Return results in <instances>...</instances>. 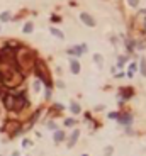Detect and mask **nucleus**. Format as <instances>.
<instances>
[{
    "instance_id": "nucleus-14",
    "label": "nucleus",
    "mask_w": 146,
    "mask_h": 156,
    "mask_svg": "<svg viewBox=\"0 0 146 156\" xmlns=\"http://www.w3.org/2000/svg\"><path fill=\"white\" fill-rule=\"evenodd\" d=\"M94 59H95V63H99V65H102V61H104L100 54H95V56H94Z\"/></svg>"
},
{
    "instance_id": "nucleus-5",
    "label": "nucleus",
    "mask_w": 146,
    "mask_h": 156,
    "mask_svg": "<svg viewBox=\"0 0 146 156\" xmlns=\"http://www.w3.org/2000/svg\"><path fill=\"white\" fill-rule=\"evenodd\" d=\"M5 131H7V132H16V131H19V122H16V120L7 122V124H5Z\"/></svg>"
},
{
    "instance_id": "nucleus-16",
    "label": "nucleus",
    "mask_w": 146,
    "mask_h": 156,
    "mask_svg": "<svg viewBox=\"0 0 146 156\" xmlns=\"http://www.w3.org/2000/svg\"><path fill=\"white\" fill-rule=\"evenodd\" d=\"M2 88H4V83H2V82H0V92H2Z\"/></svg>"
},
{
    "instance_id": "nucleus-7",
    "label": "nucleus",
    "mask_w": 146,
    "mask_h": 156,
    "mask_svg": "<svg viewBox=\"0 0 146 156\" xmlns=\"http://www.w3.org/2000/svg\"><path fill=\"white\" fill-rule=\"evenodd\" d=\"M63 137H65V134H63V131H56V132H54V141H56V143L63 141Z\"/></svg>"
},
{
    "instance_id": "nucleus-1",
    "label": "nucleus",
    "mask_w": 146,
    "mask_h": 156,
    "mask_svg": "<svg viewBox=\"0 0 146 156\" xmlns=\"http://www.w3.org/2000/svg\"><path fill=\"white\" fill-rule=\"evenodd\" d=\"M16 65H19L22 70H31L34 66V53L26 48L19 49L16 54Z\"/></svg>"
},
{
    "instance_id": "nucleus-17",
    "label": "nucleus",
    "mask_w": 146,
    "mask_h": 156,
    "mask_svg": "<svg viewBox=\"0 0 146 156\" xmlns=\"http://www.w3.org/2000/svg\"><path fill=\"white\" fill-rule=\"evenodd\" d=\"M82 156H87V155H82Z\"/></svg>"
},
{
    "instance_id": "nucleus-11",
    "label": "nucleus",
    "mask_w": 146,
    "mask_h": 156,
    "mask_svg": "<svg viewBox=\"0 0 146 156\" xmlns=\"http://www.w3.org/2000/svg\"><path fill=\"white\" fill-rule=\"evenodd\" d=\"M51 32L54 34L56 37H60V39H63V32L61 31H58V29H54V27H51Z\"/></svg>"
},
{
    "instance_id": "nucleus-10",
    "label": "nucleus",
    "mask_w": 146,
    "mask_h": 156,
    "mask_svg": "<svg viewBox=\"0 0 146 156\" xmlns=\"http://www.w3.org/2000/svg\"><path fill=\"white\" fill-rule=\"evenodd\" d=\"M24 32H26V34H29V32H32V22H27L26 26H24Z\"/></svg>"
},
{
    "instance_id": "nucleus-6",
    "label": "nucleus",
    "mask_w": 146,
    "mask_h": 156,
    "mask_svg": "<svg viewBox=\"0 0 146 156\" xmlns=\"http://www.w3.org/2000/svg\"><path fill=\"white\" fill-rule=\"evenodd\" d=\"M70 68H72V71L77 75V73H80V63L77 61V59H72V65H70Z\"/></svg>"
},
{
    "instance_id": "nucleus-9",
    "label": "nucleus",
    "mask_w": 146,
    "mask_h": 156,
    "mask_svg": "<svg viewBox=\"0 0 146 156\" xmlns=\"http://www.w3.org/2000/svg\"><path fill=\"white\" fill-rule=\"evenodd\" d=\"M78 136H80V131H73V134H72V144H75V143H77Z\"/></svg>"
},
{
    "instance_id": "nucleus-4",
    "label": "nucleus",
    "mask_w": 146,
    "mask_h": 156,
    "mask_svg": "<svg viewBox=\"0 0 146 156\" xmlns=\"http://www.w3.org/2000/svg\"><path fill=\"white\" fill-rule=\"evenodd\" d=\"M82 21H83V24H87V26L89 27H94L95 26V21H94V17L92 16H89V14H87V12H83V14H82Z\"/></svg>"
},
{
    "instance_id": "nucleus-8",
    "label": "nucleus",
    "mask_w": 146,
    "mask_h": 156,
    "mask_svg": "<svg viewBox=\"0 0 146 156\" xmlns=\"http://www.w3.org/2000/svg\"><path fill=\"white\" fill-rule=\"evenodd\" d=\"M10 19V12H4V14H0V21L2 22H5Z\"/></svg>"
},
{
    "instance_id": "nucleus-13",
    "label": "nucleus",
    "mask_w": 146,
    "mask_h": 156,
    "mask_svg": "<svg viewBox=\"0 0 146 156\" xmlns=\"http://www.w3.org/2000/svg\"><path fill=\"white\" fill-rule=\"evenodd\" d=\"M141 73L146 77V59H141Z\"/></svg>"
},
{
    "instance_id": "nucleus-12",
    "label": "nucleus",
    "mask_w": 146,
    "mask_h": 156,
    "mask_svg": "<svg viewBox=\"0 0 146 156\" xmlns=\"http://www.w3.org/2000/svg\"><path fill=\"white\" fill-rule=\"evenodd\" d=\"M72 112H73V114H78V112H80V105L78 104H72Z\"/></svg>"
},
{
    "instance_id": "nucleus-2",
    "label": "nucleus",
    "mask_w": 146,
    "mask_h": 156,
    "mask_svg": "<svg viewBox=\"0 0 146 156\" xmlns=\"http://www.w3.org/2000/svg\"><path fill=\"white\" fill-rule=\"evenodd\" d=\"M4 104L9 110H22L26 105V99L24 97H16V95H5Z\"/></svg>"
},
{
    "instance_id": "nucleus-3",
    "label": "nucleus",
    "mask_w": 146,
    "mask_h": 156,
    "mask_svg": "<svg viewBox=\"0 0 146 156\" xmlns=\"http://www.w3.org/2000/svg\"><path fill=\"white\" fill-rule=\"evenodd\" d=\"M34 71H36V75H37L39 78H41V80H42V82H44L46 85H49V83H51L49 70L46 68V65H44L42 61H36V63H34Z\"/></svg>"
},
{
    "instance_id": "nucleus-15",
    "label": "nucleus",
    "mask_w": 146,
    "mask_h": 156,
    "mask_svg": "<svg viewBox=\"0 0 146 156\" xmlns=\"http://www.w3.org/2000/svg\"><path fill=\"white\" fill-rule=\"evenodd\" d=\"M127 2H129V5H131V7H136L138 4H139V0H127Z\"/></svg>"
}]
</instances>
